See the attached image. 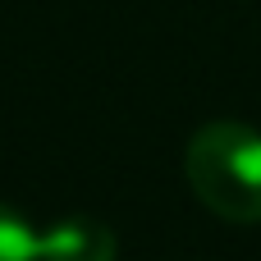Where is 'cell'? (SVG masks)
<instances>
[{
  "instance_id": "cell-2",
  "label": "cell",
  "mask_w": 261,
  "mask_h": 261,
  "mask_svg": "<svg viewBox=\"0 0 261 261\" xmlns=\"http://www.w3.org/2000/svg\"><path fill=\"white\" fill-rule=\"evenodd\" d=\"M37 261H115V234L92 216H69L41 229Z\"/></svg>"
},
{
  "instance_id": "cell-1",
  "label": "cell",
  "mask_w": 261,
  "mask_h": 261,
  "mask_svg": "<svg viewBox=\"0 0 261 261\" xmlns=\"http://www.w3.org/2000/svg\"><path fill=\"white\" fill-rule=\"evenodd\" d=\"M184 174L211 216L229 225H261V133L252 124H202L188 138Z\"/></svg>"
},
{
  "instance_id": "cell-3",
  "label": "cell",
  "mask_w": 261,
  "mask_h": 261,
  "mask_svg": "<svg viewBox=\"0 0 261 261\" xmlns=\"http://www.w3.org/2000/svg\"><path fill=\"white\" fill-rule=\"evenodd\" d=\"M37 229L14 211L0 206V261H37Z\"/></svg>"
}]
</instances>
